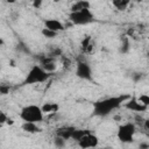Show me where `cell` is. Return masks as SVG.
I'll return each mask as SVG.
<instances>
[{"mask_svg":"<svg viewBox=\"0 0 149 149\" xmlns=\"http://www.w3.org/2000/svg\"><path fill=\"white\" fill-rule=\"evenodd\" d=\"M128 98L129 95H114L98 100L93 104V114L98 116H106L118 109Z\"/></svg>","mask_w":149,"mask_h":149,"instance_id":"cell-1","label":"cell"},{"mask_svg":"<svg viewBox=\"0 0 149 149\" xmlns=\"http://www.w3.org/2000/svg\"><path fill=\"white\" fill-rule=\"evenodd\" d=\"M20 119L23 122H31V123H38L44 119V114L41 109V106L29 104L21 108L20 111Z\"/></svg>","mask_w":149,"mask_h":149,"instance_id":"cell-2","label":"cell"},{"mask_svg":"<svg viewBox=\"0 0 149 149\" xmlns=\"http://www.w3.org/2000/svg\"><path fill=\"white\" fill-rule=\"evenodd\" d=\"M50 73L45 72L38 64H35L33 65L28 73L26 74V78H24V84L27 85H34V84H42L44 81H47L49 78H50Z\"/></svg>","mask_w":149,"mask_h":149,"instance_id":"cell-3","label":"cell"},{"mask_svg":"<svg viewBox=\"0 0 149 149\" xmlns=\"http://www.w3.org/2000/svg\"><path fill=\"white\" fill-rule=\"evenodd\" d=\"M69 19L76 26H85V24L91 23L94 20V15L90 8H85V9H80L76 12H70Z\"/></svg>","mask_w":149,"mask_h":149,"instance_id":"cell-4","label":"cell"},{"mask_svg":"<svg viewBox=\"0 0 149 149\" xmlns=\"http://www.w3.org/2000/svg\"><path fill=\"white\" fill-rule=\"evenodd\" d=\"M136 133V127L132 122H126L119 126L116 136L122 143H130L134 141V135Z\"/></svg>","mask_w":149,"mask_h":149,"instance_id":"cell-5","label":"cell"},{"mask_svg":"<svg viewBox=\"0 0 149 149\" xmlns=\"http://www.w3.org/2000/svg\"><path fill=\"white\" fill-rule=\"evenodd\" d=\"M76 76L80 79L91 80L92 79V69L90 64L85 61H78L76 64Z\"/></svg>","mask_w":149,"mask_h":149,"instance_id":"cell-6","label":"cell"},{"mask_svg":"<svg viewBox=\"0 0 149 149\" xmlns=\"http://www.w3.org/2000/svg\"><path fill=\"white\" fill-rule=\"evenodd\" d=\"M77 143L81 149H94L98 146L99 140H98L97 135L87 132L83 137H80V140Z\"/></svg>","mask_w":149,"mask_h":149,"instance_id":"cell-7","label":"cell"},{"mask_svg":"<svg viewBox=\"0 0 149 149\" xmlns=\"http://www.w3.org/2000/svg\"><path fill=\"white\" fill-rule=\"evenodd\" d=\"M45 72L48 73H54L55 70L57 69V62H56V58L54 57H50V56H43L41 57L40 59V64H38Z\"/></svg>","mask_w":149,"mask_h":149,"instance_id":"cell-8","label":"cell"},{"mask_svg":"<svg viewBox=\"0 0 149 149\" xmlns=\"http://www.w3.org/2000/svg\"><path fill=\"white\" fill-rule=\"evenodd\" d=\"M123 105H125V107H126L127 109H130V111L137 112V113L146 112V111L148 109V107L144 106V105H142V104L139 101L137 98H128V99L123 102Z\"/></svg>","mask_w":149,"mask_h":149,"instance_id":"cell-9","label":"cell"},{"mask_svg":"<svg viewBox=\"0 0 149 149\" xmlns=\"http://www.w3.org/2000/svg\"><path fill=\"white\" fill-rule=\"evenodd\" d=\"M43 28L49 29V30L58 34L65 29V26L57 19H47V20H44V27Z\"/></svg>","mask_w":149,"mask_h":149,"instance_id":"cell-10","label":"cell"},{"mask_svg":"<svg viewBox=\"0 0 149 149\" xmlns=\"http://www.w3.org/2000/svg\"><path fill=\"white\" fill-rule=\"evenodd\" d=\"M74 129H76V128H73V127H63V128H59V129L57 130L56 136H59V137L64 139L65 141H66V140H71Z\"/></svg>","mask_w":149,"mask_h":149,"instance_id":"cell-11","label":"cell"},{"mask_svg":"<svg viewBox=\"0 0 149 149\" xmlns=\"http://www.w3.org/2000/svg\"><path fill=\"white\" fill-rule=\"evenodd\" d=\"M59 106L56 102H45L43 106H41V109L43 114H54L58 111Z\"/></svg>","mask_w":149,"mask_h":149,"instance_id":"cell-12","label":"cell"},{"mask_svg":"<svg viewBox=\"0 0 149 149\" xmlns=\"http://www.w3.org/2000/svg\"><path fill=\"white\" fill-rule=\"evenodd\" d=\"M22 130H24L26 133H29V134H35V133H40L41 128L37 126V123L23 122L22 123Z\"/></svg>","mask_w":149,"mask_h":149,"instance_id":"cell-13","label":"cell"},{"mask_svg":"<svg viewBox=\"0 0 149 149\" xmlns=\"http://www.w3.org/2000/svg\"><path fill=\"white\" fill-rule=\"evenodd\" d=\"M85 8H90V2H87V1H76L71 6V12H76V10H80V9H85Z\"/></svg>","mask_w":149,"mask_h":149,"instance_id":"cell-14","label":"cell"},{"mask_svg":"<svg viewBox=\"0 0 149 149\" xmlns=\"http://www.w3.org/2000/svg\"><path fill=\"white\" fill-rule=\"evenodd\" d=\"M129 1L128 0H114L113 2H112V5L116 8V9H119V10H125L128 6H129Z\"/></svg>","mask_w":149,"mask_h":149,"instance_id":"cell-15","label":"cell"},{"mask_svg":"<svg viewBox=\"0 0 149 149\" xmlns=\"http://www.w3.org/2000/svg\"><path fill=\"white\" fill-rule=\"evenodd\" d=\"M129 38L128 36H122L121 38V45H120V52L121 54H127L129 51Z\"/></svg>","mask_w":149,"mask_h":149,"instance_id":"cell-16","label":"cell"},{"mask_svg":"<svg viewBox=\"0 0 149 149\" xmlns=\"http://www.w3.org/2000/svg\"><path fill=\"white\" fill-rule=\"evenodd\" d=\"M81 49L84 51H86V52H88V51L92 50V37L91 36H86L83 40V42H81Z\"/></svg>","mask_w":149,"mask_h":149,"instance_id":"cell-17","label":"cell"},{"mask_svg":"<svg viewBox=\"0 0 149 149\" xmlns=\"http://www.w3.org/2000/svg\"><path fill=\"white\" fill-rule=\"evenodd\" d=\"M88 130H85V129H74V132H73V135H72V139L71 140H74V141H79L80 140V137H83L86 133H87Z\"/></svg>","mask_w":149,"mask_h":149,"instance_id":"cell-18","label":"cell"},{"mask_svg":"<svg viewBox=\"0 0 149 149\" xmlns=\"http://www.w3.org/2000/svg\"><path fill=\"white\" fill-rule=\"evenodd\" d=\"M65 143H66V141H65L64 139L59 137V136H56V137L54 139V144H55V147L58 148V149H62V148L65 146Z\"/></svg>","mask_w":149,"mask_h":149,"instance_id":"cell-19","label":"cell"},{"mask_svg":"<svg viewBox=\"0 0 149 149\" xmlns=\"http://www.w3.org/2000/svg\"><path fill=\"white\" fill-rule=\"evenodd\" d=\"M41 33H42V35H43L44 37H47V38H55V37L58 35L57 33H54V31H51V30H49V29H45V28H42Z\"/></svg>","mask_w":149,"mask_h":149,"instance_id":"cell-20","label":"cell"},{"mask_svg":"<svg viewBox=\"0 0 149 149\" xmlns=\"http://www.w3.org/2000/svg\"><path fill=\"white\" fill-rule=\"evenodd\" d=\"M137 99H139V101H140L142 105H144V106L148 107V105H149V97H148L147 94H141Z\"/></svg>","mask_w":149,"mask_h":149,"instance_id":"cell-21","label":"cell"},{"mask_svg":"<svg viewBox=\"0 0 149 149\" xmlns=\"http://www.w3.org/2000/svg\"><path fill=\"white\" fill-rule=\"evenodd\" d=\"M10 90V86L9 85H0V94H7Z\"/></svg>","mask_w":149,"mask_h":149,"instance_id":"cell-22","label":"cell"},{"mask_svg":"<svg viewBox=\"0 0 149 149\" xmlns=\"http://www.w3.org/2000/svg\"><path fill=\"white\" fill-rule=\"evenodd\" d=\"M7 119H8V116H7L2 111H0V126L5 125V123L7 122Z\"/></svg>","mask_w":149,"mask_h":149,"instance_id":"cell-23","label":"cell"},{"mask_svg":"<svg viewBox=\"0 0 149 149\" xmlns=\"http://www.w3.org/2000/svg\"><path fill=\"white\" fill-rule=\"evenodd\" d=\"M148 148H149L148 143H141L140 144V149H148Z\"/></svg>","mask_w":149,"mask_h":149,"instance_id":"cell-24","label":"cell"},{"mask_svg":"<svg viewBox=\"0 0 149 149\" xmlns=\"http://www.w3.org/2000/svg\"><path fill=\"white\" fill-rule=\"evenodd\" d=\"M41 3H42L41 1H35V2H34V6H35V7H40Z\"/></svg>","mask_w":149,"mask_h":149,"instance_id":"cell-25","label":"cell"},{"mask_svg":"<svg viewBox=\"0 0 149 149\" xmlns=\"http://www.w3.org/2000/svg\"><path fill=\"white\" fill-rule=\"evenodd\" d=\"M1 44H3V41H2V38H0V45Z\"/></svg>","mask_w":149,"mask_h":149,"instance_id":"cell-26","label":"cell"}]
</instances>
